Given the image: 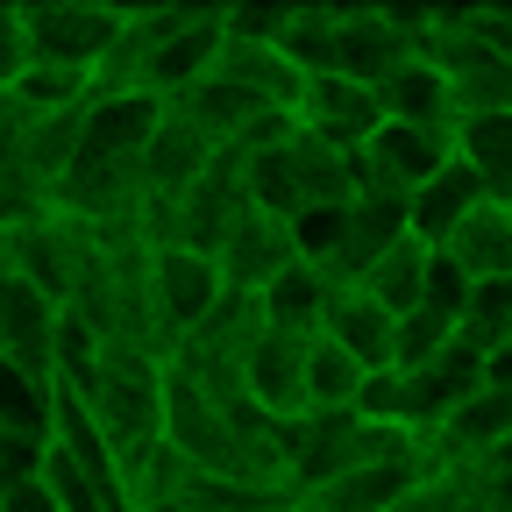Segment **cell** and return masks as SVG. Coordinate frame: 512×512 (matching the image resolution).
I'll return each instance as SVG.
<instances>
[{
  "mask_svg": "<svg viewBox=\"0 0 512 512\" xmlns=\"http://www.w3.org/2000/svg\"><path fill=\"white\" fill-rule=\"evenodd\" d=\"M221 299H228V285H221V264H214L207 249H185V242L150 249V313H157V335H164L171 356H178V342L200 328Z\"/></svg>",
  "mask_w": 512,
  "mask_h": 512,
  "instance_id": "1",
  "label": "cell"
},
{
  "mask_svg": "<svg viewBox=\"0 0 512 512\" xmlns=\"http://www.w3.org/2000/svg\"><path fill=\"white\" fill-rule=\"evenodd\" d=\"M128 8H86V0H57V8H22L29 29V64H57V72H86L100 79V64L121 36Z\"/></svg>",
  "mask_w": 512,
  "mask_h": 512,
  "instance_id": "2",
  "label": "cell"
},
{
  "mask_svg": "<svg viewBox=\"0 0 512 512\" xmlns=\"http://www.w3.org/2000/svg\"><path fill=\"white\" fill-rule=\"evenodd\" d=\"M292 121L306 128V136H320L328 150L356 157V150L377 136V128H384V107H377V93H370V86H356V79L313 72V79L299 86V100H292Z\"/></svg>",
  "mask_w": 512,
  "mask_h": 512,
  "instance_id": "3",
  "label": "cell"
},
{
  "mask_svg": "<svg viewBox=\"0 0 512 512\" xmlns=\"http://www.w3.org/2000/svg\"><path fill=\"white\" fill-rule=\"evenodd\" d=\"M441 164H448V136H434V128H406V121H384L377 136L356 150V192L406 200V192L427 185Z\"/></svg>",
  "mask_w": 512,
  "mask_h": 512,
  "instance_id": "4",
  "label": "cell"
},
{
  "mask_svg": "<svg viewBox=\"0 0 512 512\" xmlns=\"http://www.w3.org/2000/svg\"><path fill=\"white\" fill-rule=\"evenodd\" d=\"M306 349H313V335H278V328H264L249 349H242V399L256 406V413H271V420H299L306 413Z\"/></svg>",
  "mask_w": 512,
  "mask_h": 512,
  "instance_id": "5",
  "label": "cell"
},
{
  "mask_svg": "<svg viewBox=\"0 0 512 512\" xmlns=\"http://www.w3.org/2000/svg\"><path fill=\"white\" fill-rule=\"evenodd\" d=\"M413 57V36H406V15H377V8H342V29H335V57L328 72L335 79H356V86H384Z\"/></svg>",
  "mask_w": 512,
  "mask_h": 512,
  "instance_id": "6",
  "label": "cell"
},
{
  "mask_svg": "<svg viewBox=\"0 0 512 512\" xmlns=\"http://www.w3.org/2000/svg\"><path fill=\"white\" fill-rule=\"evenodd\" d=\"M157 121H164V100H150V93H93L79 164H143Z\"/></svg>",
  "mask_w": 512,
  "mask_h": 512,
  "instance_id": "7",
  "label": "cell"
},
{
  "mask_svg": "<svg viewBox=\"0 0 512 512\" xmlns=\"http://www.w3.org/2000/svg\"><path fill=\"white\" fill-rule=\"evenodd\" d=\"M214 264H221V285H228V292H249V299H256V292H264L285 264H299V256H292L285 221L242 207V214L228 221V235L214 242Z\"/></svg>",
  "mask_w": 512,
  "mask_h": 512,
  "instance_id": "8",
  "label": "cell"
},
{
  "mask_svg": "<svg viewBox=\"0 0 512 512\" xmlns=\"http://www.w3.org/2000/svg\"><path fill=\"white\" fill-rule=\"evenodd\" d=\"M207 79L235 86V93L256 100V107H278V114H292V100H299V86H306V72L278 57L271 36H228V29H221V50H214V72H207Z\"/></svg>",
  "mask_w": 512,
  "mask_h": 512,
  "instance_id": "9",
  "label": "cell"
},
{
  "mask_svg": "<svg viewBox=\"0 0 512 512\" xmlns=\"http://www.w3.org/2000/svg\"><path fill=\"white\" fill-rule=\"evenodd\" d=\"M392 242H406V200L356 192V200L342 207V242H335V256H328V278H335V285H356Z\"/></svg>",
  "mask_w": 512,
  "mask_h": 512,
  "instance_id": "10",
  "label": "cell"
},
{
  "mask_svg": "<svg viewBox=\"0 0 512 512\" xmlns=\"http://www.w3.org/2000/svg\"><path fill=\"white\" fill-rule=\"evenodd\" d=\"M50 342H57V306L22 271L0 264V356L36 370V377H50Z\"/></svg>",
  "mask_w": 512,
  "mask_h": 512,
  "instance_id": "11",
  "label": "cell"
},
{
  "mask_svg": "<svg viewBox=\"0 0 512 512\" xmlns=\"http://www.w3.org/2000/svg\"><path fill=\"white\" fill-rule=\"evenodd\" d=\"M278 164H285V185H292V214H306V207H349L356 200V157L328 150L320 136H306V128H292V136L278 143Z\"/></svg>",
  "mask_w": 512,
  "mask_h": 512,
  "instance_id": "12",
  "label": "cell"
},
{
  "mask_svg": "<svg viewBox=\"0 0 512 512\" xmlns=\"http://www.w3.org/2000/svg\"><path fill=\"white\" fill-rule=\"evenodd\" d=\"M320 335H328L349 363H363V370H392V313H384L377 299H363L356 285H335L328 292Z\"/></svg>",
  "mask_w": 512,
  "mask_h": 512,
  "instance_id": "13",
  "label": "cell"
},
{
  "mask_svg": "<svg viewBox=\"0 0 512 512\" xmlns=\"http://www.w3.org/2000/svg\"><path fill=\"white\" fill-rule=\"evenodd\" d=\"M214 157H221V150L200 136V128H192L178 107H164L157 136H150V150H143V185H150V200H178V192L200 178Z\"/></svg>",
  "mask_w": 512,
  "mask_h": 512,
  "instance_id": "14",
  "label": "cell"
},
{
  "mask_svg": "<svg viewBox=\"0 0 512 512\" xmlns=\"http://www.w3.org/2000/svg\"><path fill=\"white\" fill-rule=\"evenodd\" d=\"M470 207H484V185H477L456 157H448L427 185H413V192H406V235H413L420 249H441V242H448V228H456Z\"/></svg>",
  "mask_w": 512,
  "mask_h": 512,
  "instance_id": "15",
  "label": "cell"
},
{
  "mask_svg": "<svg viewBox=\"0 0 512 512\" xmlns=\"http://www.w3.org/2000/svg\"><path fill=\"white\" fill-rule=\"evenodd\" d=\"M441 256H448V264H456L470 285H484V278H512V214H505L498 200L470 207L456 228H448Z\"/></svg>",
  "mask_w": 512,
  "mask_h": 512,
  "instance_id": "16",
  "label": "cell"
},
{
  "mask_svg": "<svg viewBox=\"0 0 512 512\" xmlns=\"http://www.w3.org/2000/svg\"><path fill=\"white\" fill-rule=\"evenodd\" d=\"M328 292H335V278H328V271H313V264H285L264 292H256V313H264V328H278V335H320Z\"/></svg>",
  "mask_w": 512,
  "mask_h": 512,
  "instance_id": "17",
  "label": "cell"
},
{
  "mask_svg": "<svg viewBox=\"0 0 512 512\" xmlns=\"http://www.w3.org/2000/svg\"><path fill=\"white\" fill-rule=\"evenodd\" d=\"M448 157H456L477 185H484V200H512V114H477L463 121L456 136H448Z\"/></svg>",
  "mask_w": 512,
  "mask_h": 512,
  "instance_id": "18",
  "label": "cell"
},
{
  "mask_svg": "<svg viewBox=\"0 0 512 512\" xmlns=\"http://www.w3.org/2000/svg\"><path fill=\"white\" fill-rule=\"evenodd\" d=\"M377 107H384V121L434 128V136H456V114H448V86H441L434 64H420V57H406L399 72L377 86Z\"/></svg>",
  "mask_w": 512,
  "mask_h": 512,
  "instance_id": "19",
  "label": "cell"
},
{
  "mask_svg": "<svg viewBox=\"0 0 512 512\" xmlns=\"http://www.w3.org/2000/svg\"><path fill=\"white\" fill-rule=\"evenodd\" d=\"M356 292H363V299H377L392 320H399V313H413V306H420V292H427V249H420L413 235H406V242H392V249H384L377 264L356 278Z\"/></svg>",
  "mask_w": 512,
  "mask_h": 512,
  "instance_id": "20",
  "label": "cell"
},
{
  "mask_svg": "<svg viewBox=\"0 0 512 512\" xmlns=\"http://www.w3.org/2000/svg\"><path fill=\"white\" fill-rule=\"evenodd\" d=\"M0 427L50 441V427H57V377H36V370L0 356Z\"/></svg>",
  "mask_w": 512,
  "mask_h": 512,
  "instance_id": "21",
  "label": "cell"
},
{
  "mask_svg": "<svg viewBox=\"0 0 512 512\" xmlns=\"http://www.w3.org/2000/svg\"><path fill=\"white\" fill-rule=\"evenodd\" d=\"M335 29H342V8H278V57L299 64V72H328V57H335Z\"/></svg>",
  "mask_w": 512,
  "mask_h": 512,
  "instance_id": "22",
  "label": "cell"
},
{
  "mask_svg": "<svg viewBox=\"0 0 512 512\" xmlns=\"http://www.w3.org/2000/svg\"><path fill=\"white\" fill-rule=\"evenodd\" d=\"M456 342L491 356V349H512V278H484L470 285L463 313H456Z\"/></svg>",
  "mask_w": 512,
  "mask_h": 512,
  "instance_id": "23",
  "label": "cell"
},
{
  "mask_svg": "<svg viewBox=\"0 0 512 512\" xmlns=\"http://www.w3.org/2000/svg\"><path fill=\"white\" fill-rule=\"evenodd\" d=\"M356 384H363V363H349L328 335H313V349H306V413H349Z\"/></svg>",
  "mask_w": 512,
  "mask_h": 512,
  "instance_id": "24",
  "label": "cell"
},
{
  "mask_svg": "<svg viewBox=\"0 0 512 512\" xmlns=\"http://www.w3.org/2000/svg\"><path fill=\"white\" fill-rule=\"evenodd\" d=\"M448 342H456V320L434 313V306H413V313L392 320V370H420V363H434Z\"/></svg>",
  "mask_w": 512,
  "mask_h": 512,
  "instance_id": "25",
  "label": "cell"
},
{
  "mask_svg": "<svg viewBox=\"0 0 512 512\" xmlns=\"http://www.w3.org/2000/svg\"><path fill=\"white\" fill-rule=\"evenodd\" d=\"M43 456H50V441H36V434H8V427H0V491H15V484L43 477Z\"/></svg>",
  "mask_w": 512,
  "mask_h": 512,
  "instance_id": "26",
  "label": "cell"
},
{
  "mask_svg": "<svg viewBox=\"0 0 512 512\" xmlns=\"http://www.w3.org/2000/svg\"><path fill=\"white\" fill-rule=\"evenodd\" d=\"M463 299H470V278L448 264L441 249H427V292H420V306H434V313L456 320V313H463Z\"/></svg>",
  "mask_w": 512,
  "mask_h": 512,
  "instance_id": "27",
  "label": "cell"
},
{
  "mask_svg": "<svg viewBox=\"0 0 512 512\" xmlns=\"http://www.w3.org/2000/svg\"><path fill=\"white\" fill-rule=\"evenodd\" d=\"M0 512H64V505H57V491H50L43 477H29V484H15V491H0Z\"/></svg>",
  "mask_w": 512,
  "mask_h": 512,
  "instance_id": "28",
  "label": "cell"
},
{
  "mask_svg": "<svg viewBox=\"0 0 512 512\" xmlns=\"http://www.w3.org/2000/svg\"><path fill=\"white\" fill-rule=\"evenodd\" d=\"M463 22H470V29H477V36H484V43H491V50H498V57L512 64V8H491V15H463Z\"/></svg>",
  "mask_w": 512,
  "mask_h": 512,
  "instance_id": "29",
  "label": "cell"
}]
</instances>
